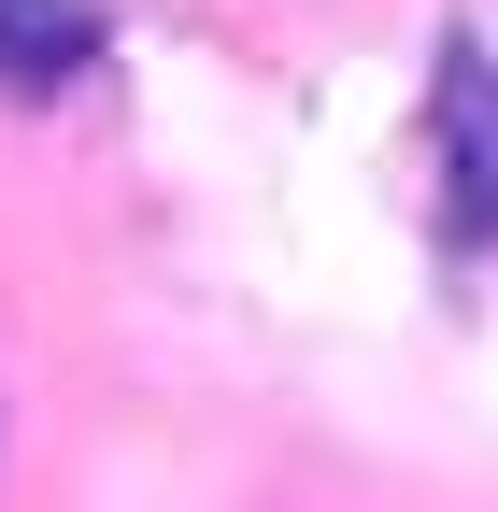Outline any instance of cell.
<instances>
[{
    "label": "cell",
    "mask_w": 498,
    "mask_h": 512,
    "mask_svg": "<svg viewBox=\"0 0 498 512\" xmlns=\"http://www.w3.org/2000/svg\"><path fill=\"white\" fill-rule=\"evenodd\" d=\"M86 57H100L86 0H0V72L15 86H57V72H86Z\"/></svg>",
    "instance_id": "obj_2"
},
{
    "label": "cell",
    "mask_w": 498,
    "mask_h": 512,
    "mask_svg": "<svg viewBox=\"0 0 498 512\" xmlns=\"http://www.w3.org/2000/svg\"><path fill=\"white\" fill-rule=\"evenodd\" d=\"M442 200H456V228H498V86H484V57L442 72Z\"/></svg>",
    "instance_id": "obj_1"
}]
</instances>
